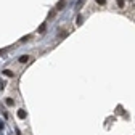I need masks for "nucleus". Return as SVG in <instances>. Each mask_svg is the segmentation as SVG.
<instances>
[{"mask_svg": "<svg viewBox=\"0 0 135 135\" xmlns=\"http://www.w3.org/2000/svg\"><path fill=\"white\" fill-rule=\"evenodd\" d=\"M29 60H31V58L27 56V55H23V56H19V63H27Z\"/></svg>", "mask_w": 135, "mask_h": 135, "instance_id": "f257e3e1", "label": "nucleus"}, {"mask_svg": "<svg viewBox=\"0 0 135 135\" xmlns=\"http://www.w3.org/2000/svg\"><path fill=\"white\" fill-rule=\"evenodd\" d=\"M3 74H5L7 77H15V73H13V71H10V69H5Z\"/></svg>", "mask_w": 135, "mask_h": 135, "instance_id": "f03ea898", "label": "nucleus"}, {"mask_svg": "<svg viewBox=\"0 0 135 135\" xmlns=\"http://www.w3.org/2000/svg\"><path fill=\"white\" fill-rule=\"evenodd\" d=\"M18 117H19V119H24V117H26V111L19 109V111H18Z\"/></svg>", "mask_w": 135, "mask_h": 135, "instance_id": "7ed1b4c3", "label": "nucleus"}, {"mask_svg": "<svg viewBox=\"0 0 135 135\" xmlns=\"http://www.w3.org/2000/svg\"><path fill=\"white\" fill-rule=\"evenodd\" d=\"M7 104L8 106H13V104H15V100H13V98H7Z\"/></svg>", "mask_w": 135, "mask_h": 135, "instance_id": "20e7f679", "label": "nucleus"}, {"mask_svg": "<svg viewBox=\"0 0 135 135\" xmlns=\"http://www.w3.org/2000/svg\"><path fill=\"white\" fill-rule=\"evenodd\" d=\"M63 7H64V0H61V2H60V3H58V10H61Z\"/></svg>", "mask_w": 135, "mask_h": 135, "instance_id": "39448f33", "label": "nucleus"}, {"mask_svg": "<svg viewBox=\"0 0 135 135\" xmlns=\"http://www.w3.org/2000/svg\"><path fill=\"white\" fill-rule=\"evenodd\" d=\"M96 3H98V5H104V3H106V0H96Z\"/></svg>", "mask_w": 135, "mask_h": 135, "instance_id": "423d86ee", "label": "nucleus"}, {"mask_svg": "<svg viewBox=\"0 0 135 135\" xmlns=\"http://www.w3.org/2000/svg\"><path fill=\"white\" fill-rule=\"evenodd\" d=\"M117 5H119V7L122 8V7H124V0H117Z\"/></svg>", "mask_w": 135, "mask_h": 135, "instance_id": "0eeeda50", "label": "nucleus"}]
</instances>
